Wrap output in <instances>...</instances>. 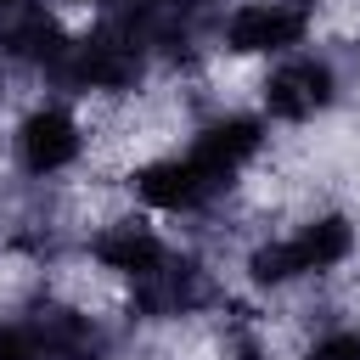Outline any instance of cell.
Returning <instances> with one entry per match:
<instances>
[{"label":"cell","instance_id":"obj_1","mask_svg":"<svg viewBox=\"0 0 360 360\" xmlns=\"http://www.w3.org/2000/svg\"><path fill=\"white\" fill-rule=\"evenodd\" d=\"M146 62H152L146 34L129 17H112V22H96L90 34L68 39V51L51 68V79L62 90H79V96H124V90L141 84Z\"/></svg>","mask_w":360,"mask_h":360},{"label":"cell","instance_id":"obj_2","mask_svg":"<svg viewBox=\"0 0 360 360\" xmlns=\"http://www.w3.org/2000/svg\"><path fill=\"white\" fill-rule=\"evenodd\" d=\"M354 248H360V231H354L349 214H315L292 236L259 242L248 253V281L253 287H287V281H304V276H332L338 264L354 259Z\"/></svg>","mask_w":360,"mask_h":360},{"label":"cell","instance_id":"obj_3","mask_svg":"<svg viewBox=\"0 0 360 360\" xmlns=\"http://www.w3.org/2000/svg\"><path fill=\"white\" fill-rule=\"evenodd\" d=\"M11 158L28 180H51L68 174L84 158V124L62 107V101H39L22 112V124L11 129Z\"/></svg>","mask_w":360,"mask_h":360},{"label":"cell","instance_id":"obj_4","mask_svg":"<svg viewBox=\"0 0 360 360\" xmlns=\"http://www.w3.org/2000/svg\"><path fill=\"white\" fill-rule=\"evenodd\" d=\"M309 39V6L304 0H242L219 22L225 56H287Z\"/></svg>","mask_w":360,"mask_h":360},{"label":"cell","instance_id":"obj_5","mask_svg":"<svg viewBox=\"0 0 360 360\" xmlns=\"http://www.w3.org/2000/svg\"><path fill=\"white\" fill-rule=\"evenodd\" d=\"M338 68L326 62V56H287L281 68H270L264 73V84H259V101H264V112L270 118H281V124H309V118H321L332 101H338Z\"/></svg>","mask_w":360,"mask_h":360},{"label":"cell","instance_id":"obj_6","mask_svg":"<svg viewBox=\"0 0 360 360\" xmlns=\"http://www.w3.org/2000/svg\"><path fill=\"white\" fill-rule=\"evenodd\" d=\"M264 152V124L253 118V112H219V118H208L197 135H191V146H186V158L214 180V186H236V174L253 163Z\"/></svg>","mask_w":360,"mask_h":360},{"label":"cell","instance_id":"obj_7","mask_svg":"<svg viewBox=\"0 0 360 360\" xmlns=\"http://www.w3.org/2000/svg\"><path fill=\"white\" fill-rule=\"evenodd\" d=\"M129 191H135V202H146V208H158V214H202V208H214V202L225 197V186H214L186 152L141 163V169L129 174Z\"/></svg>","mask_w":360,"mask_h":360},{"label":"cell","instance_id":"obj_8","mask_svg":"<svg viewBox=\"0 0 360 360\" xmlns=\"http://www.w3.org/2000/svg\"><path fill=\"white\" fill-rule=\"evenodd\" d=\"M208 298H214L208 270H202L197 259L169 253L152 276H141V281H135V292H129V315H135V321H180V315L202 309Z\"/></svg>","mask_w":360,"mask_h":360},{"label":"cell","instance_id":"obj_9","mask_svg":"<svg viewBox=\"0 0 360 360\" xmlns=\"http://www.w3.org/2000/svg\"><path fill=\"white\" fill-rule=\"evenodd\" d=\"M169 253H174V248H169L146 219H135V214H118V219H107V225L90 231V259H96L107 276H124V281L152 276Z\"/></svg>","mask_w":360,"mask_h":360},{"label":"cell","instance_id":"obj_10","mask_svg":"<svg viewBox=\"0 0 360 360\" xmlns=\"http://www.w3.org/2000/svg\"><path fill=\"white\" fill-rule=\"evenodd\" d=\"M62 51H68V34H62V22H56L45 6L17 0V6H6V11H0V62L51 73Z\"/></svg>","mask_w":360,"mask_h":360},{"label":"cell","instance_id":"obj_11","mask_svg":"<svg viewBox=\"0 0 360 360\" xmlns=\"http://www.w3.org/2000/svg\"><path fill=\"white\" fill-rule=\"evenodd\" d=\"M0 360H51V354H45V338H39V326H34V315L0 321Z\"/></svg>","mask_w":360,"mask_h":360},{"label":"cell","instance_id":"obj_12","mask_svg":"<svg viewBox=\"0 0 360 360\" xmlns=\"http://www.w3.org/2000/svg\"><path fill=\"white\" fill-rule=\"evenodd\" d=\"M304 360H360V326H326L309 338Z\"/></svg>","mask_w":360,"mask_h":360},{"label":"cell","instance_id":"obj_13","mask_svg":"<svg viewBox=\"0 0 360 360\" xmlns=\"http://www.w3.org/2000/svg\"><path fill=\"white\" fill-rule=\"evenodd\" d=\"M225 360H276V354H270V343L259 338V326L236 321V326L225 332Z\"/></svg>","mask_w":360,"mask_h":360},{"label":"cell","instance_id":"obj_14","mask_svg":"<svg viewBox=\"0 0 360 360\" xmlns=\"http://www.w3.org/2000/svg\"><path fill=\"white\" fill-rule=\"evenodd\" d=\"M191 6H202V0H191Z\"/></svg>","mask_w":360,"mask_h":360}]
</instances>
